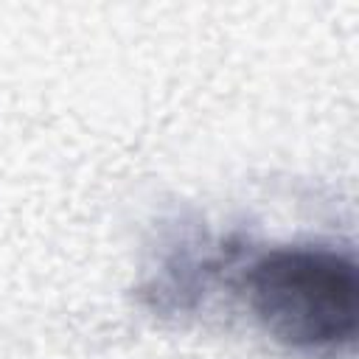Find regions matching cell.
Returning <instances> with one entry per match:
<instances>
[{"mask_svg": "<svg viewBox=\"0 0 359 359\" xmlns=\"http://www.w3.org/2000/svg\"><path fill=\"white\" fill-rule=\"evenodd\" d=\"M250 306L269 337L303 353L351 345L359 323L353 264L325 247H280L247 275Z\"/></svg>", "mask_w": 359, "mask_h": 359, "instance_id": "6da1fadb", "label": "cell"}]
</instances>
